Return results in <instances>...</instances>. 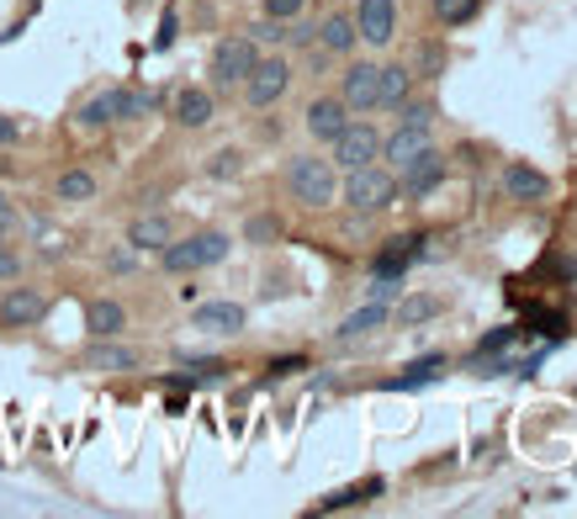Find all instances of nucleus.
Returning a JSON list of instances; mask_svg holds the SVG:
<instances>
[{"mask_svg": "<svg viewBox=\"0 0 577 519\" xmlns=\"http://www.w3.org/2000/svg\"><path fill=\"white\" fill-rule=\"evenodd\" d=\"M408 95H414V69H408V64H387V69H382V95H376V106H393L397 112Z\"/></svg>", "mask_w": 577, "mask_h": 519, "instance_id": "nucleus-16", "label": "nucleus"}, {"mask_svg": "<svg viewBox=\"0 0 577 519\" xmlns=\"http://www.w3.org/2000/svg\"><path fill=\"white\" fill-rule=\"evenodd\" d=\"M425 149H429V127H403V123H397V133L382 144V159H387L393 170H403L408 159H419Z\"/></svg>", "mask_w": 577, "mask_h": 519, "instance_id": "nucleus-14", "label": "nucleus"}, {"mask_svg": "<svg viewBox=\"0 0 577 519\" xmlns=\"http://www.w3.org/2000/svg\"><path fill=\"white\" fill-rule=\"evenodd\" d=\"M122 324H127L122 303H91V307H86V329H91L95 339H112Z\"/></svg>", "mask_w": 577, "mask_h": 519, "instance_id": "nucleus-22", "label": "nucleus"}, {"mask_svg": "<svg viewBox=\"0 0 577 519\" xmlns=\"http://www.w3.org/2000/svg\"><path fill=\"white\" fill-rule=\"evenodd\" d=\"M16 133H22V127L11 123V117H0V149H5V144H16Z\"/></svg>", "mask_w": 577, "mask_h": 519, "instance_id": "nucleus-36", "label": "nucleus"}, {"mask_svg": "<svg viewBox=\"0 0 577 519\" xmlns=\"http://www.w3.org/2000/svg\"><path fill=\"white\" fill-rule=\"evenodd\" d=\"M91 196H95L91 170H64L59 176V202H91Z\"/></svg>", "mask_w": 577, "mask_h": 519, "instance_id": "nucleus-24", "label": "nucleus"}, {"mask_svg": "<svg viewBox=\"0 0 577 519\" xmlns=\"http://www.w3.org/2000/svg\"><path fill=\"white\" fill-rule=\"evenodd\" d=\"M387 318H393V313H387V303H365L361 313H350V318L339 324L335 335H339V339H361V335H371V329H382Z\"/></svg>", "mask_w": 577, "mask_h": 519, "instance_id": "nucleus-20", "label": "nucleus"}, {"mask_svg": "<svg viewBox=\"0 0 577 519\" xmlns=\"http://www.w3.org/2000/svg\"><path fill=\"white\" fill-rule=\"evenodd\" d=\"M397 176H403V191H408L414 202H425L429 191H434V185L445 181V154L425 149V154H419V159H408V165H403Z\"/></svg>", "mask_w": 577, "mask_h": 519, "instance_id": "nucleus-9", "label": "nucleus"}, {"mask_svg": "<svg viewBox=\"0 0 577 519\" xmlns=\"http://www.w3.org/2000/svg\"><path fill=\"white\" fill-rule=\"evenodd\" d=\"M397 292H403V281H397V271H382L376 281H371V303H393Z\"/></svg>", "mask_w": 577, "mask_h": 519, "instance_id": "nucleus-29", "label": "nucleus"}, {"mask_svg": "<svg viewBox=\"0 0 577 519\" xmlns=\"http://www.w3.org/2000/svg\"><path fill=\"white\" fill-rule=\"evenodd\" d=\"M286 22H275V16H265V22H260V27H254V43H286Z\"/></svg>", "mask_w": 577, "mask_h": 519, "instance_id": "nucleus-32", "label": "nucleus"}, {"mask_svg": "<svg viewBox=\"0 0 577 519\" xmlns=\"http://www.w3.org/2000/svg\"><path fill=\"white\" fill-rule=\"evenodd\" d=\"M22 275V260H16V249L0 245V281H16Z\"/></svg>", "mask_w": 577, "mask_h": 519, "instance_id": "nucleus-35", "label": "nucleus"}, {"mask_svg": "<svg viewBox=\"0 0 577 519\" xmlns=\"http://www.w3.org/2000/svg\"><path fill=\"white\" fill-rule=\"evenodd\" d=\"M286 191L303 202V207H329L339 196V181H335V159H318V154H297L286 165Z\"/></svg>", "mask_w": 577, "mask_h": 519, "instance_id": "nucleus-1", "label": "nucleus"}, {"mask_svg": "<svg viewBox=\"0 0 577 519\" xmlns=\"http://www.w3.org/2000/svg\"><path fill=\"white\" fill-rule=\"evenodd\" d=\"M365 493H376V483H365V488H350V493H335V498H324V509H350V504H365Z\"/></svg>", "mask_w": 577, "mask_h": 519, "instance_id": "nucleus-31", "label": "nucleus"}, {"mask_svg": "<svg viewBox=\"0 0 577 519\" xmlns=\"http://www.w3.org/2000/svg\"><path fill=\"white\" fill-rule=\"evenodd\" d=\"M170 239H176V234H170V217H159V213L138 217V223L127 228V245H133V249H165Z\"/></svg>", "mask_w": 577, "mask_h": 519, "instance_id": "nucleus-17", "label": "nucleus"}, {"mask_svg": "<svg viewBox=\"0 0 577 519\" xmlns=\"http://www.w3.org/2000/svg\"><path fill=\"white\" fill-rule=\"evenodd\" d=\"M275 234H281L275 217H254V223H249V245H271Z\"/></svg>", "mask_w": 577, "mask_h": 519, "instance_id": "nucleus-33", "label": "nucleus"}, {"mask_svg": "<svg viewBox=\"0 0 577 519\" xmlns=\"http://www.w3.org/2000/svg\"><path fill=\"white\" fill-rule=\"evenodd\" d=\"M292 86V69L286 59H254V69L244 75V95H249V106H275L281 95Z\"/></svg>", "mask_w": 577, "mask_h": 519, "instance_id": "nucleus-5", "label": "nucleus"}, {"mask_svg": "<svg viewBox=\"0 0 577 519\" xmlns=\"http://www.w3.org/2000/svg\"><path fill=\"white\" fill-rule=\"evenodd\" d=\"M106 112H112V123L149 117V112H154V95H144V91H106Z\"/></svg>", "mask_w": 577, "mask_h": 519, "instance_id": "nucleus-18", "label": "nucleus"}, {"mask_svg": "<svg viewBox=\"0 0 577 519\" xmlns=\"http://www.w3.org/2000/svg\"><path fill=\"white\" fill-rule=\"evenodd\" d=\"M440 366H445V361H440V356H429V361H419V366H408V376H397L393 387H419V382H434Z\"/></svg>", "mask_w": 577, "mask_h": 519, "instance_id": "nucleus-27", "label": "nucleus"}, {"mask_svg": "<svg viewBox=\"0 0 577 519\" xmlns=\"http://www.w3.org/2000/svg\"><path fill=\"white\" fill-rule=\"evenodd\" d=\"M429 5H434V16H440L445 27H461V22H472V16H477V5H483V0H429Z\"/></svg>", "mask_w": 577, "mask_h": 519, "instance_id": "nucleus-25", "label": "nucleus"}, {"mask_svg": "<svg viewBox=\"0 0 577 519\" xmlns=\"http://www.w3.org/2000/svg\"><path fill=\"white\" fill-rule=\"evenodd\" d=\"M228 249H234V239H228V234H217V228H202V234H191V239H170V245L159 249V260H165V271L191 275V271H202V266H217V260H228Z\"/></svg>", "mask_w": 577, "mask_h": 519, "instance_id": "nucleus-2", "label": "nucleus"}, {"mask_svg": "<svg viewBox=\"0 0 577 519\" xmlns=\"http://www.w3.org/2000/svg\"><path fill=\"white\" fill-rule=\"evenodd\" d=\"M303 5H307V0H265V16H275V22H292Z\"/></svg>", "mask_w": 577, "mask_h": 519, "instance_id": "nucleus-34", "label": "nucleus"}, {"mask_svg": "<svg viewBox=\"0 0 577 519\" xmlns=\"http://www.w3.org/2000/svg\"><path fill=\"white\" fill-rule=\"evenodd\" d=\"M344 127H350V106H344L339 95H324V101L307 106V133H313L318 144H335Z\"/></svg>", "mask_w": 577, "mask_h": 519, "instance_id": "nucleus-10", "label": "nucleus"}, {"mask_svg": "<svg viewBox=\"0 0 577 519\" xmlns=\"http://www.w3.org/2000/svg\"><path fill=\"white\" fill-rule=\"evenodd\" d=\"M91 371H138V350H122V345H91Z\"/></svg>", "mask_w": 577, "mask_h": 519, "instance_id": "nucleus-23", "label": "nucleus"}, {"mask_svg": "<svg viewBox=\"0 0 577 519\" xmlns=\"http://www.w3.org/2000/svg\"><path fill=\"white\" fill-rule=\"evenodd\" d=\"M43 313H48V297H43V292H32V286H16V292H5V297H0V324H11V329L37 324Z\"/></svg>", "mask_w": 577, "mask_h": 519, "instance_id": "nucleus-12", "label": "nucleus"}, {"mask_svg": "<svg viewBox=\"0 0 577 519\" xmlns=\"http://www.w3.org/2000/svg\"><path fill=\"white\" fill-rule=\"evenodd\" d=\"M440 297H429V292H419V297H403V303H397V324H403V329H419V324H429V318H440Z\"/></svg>", "mask_w": 577, "mask_h": 519, "instance_id": "nucleus-21", "label": "nucleus"}, {"mask_svg": "<svg viewBox=\"0 0 577 519\" xmlns=\"http://www.w3.org/2000/svg\"><path fill=\"white\" fill-rule=\"evenodd\" d=\"M376 159H382V138H376V127L350 123L335 138V165L339 170H361V165H376Z\"/></svg>", "mask_w": 577, "mask_h": 519, "instance_id": "nucleus-6", "label": "nucleus"}, {"mask_svg": "<svg viewBox=\"0 0 577 519\" xmlns=\"http://www.w3.org/2000/svg\"><path fill=\"white\" fill-rule=\"evenodd\" d=\"M239 170H244V154L239 149L213 154V165H207V176H213V181H228V176H239Z\"/></svg>", "mask_w": 577, "mask_h": 519, "instance_id": "nucleus-28", "label": "nucleus"}, {"mask_svg": "<svg viewBox=\"0 0 577 519\" xmlns=\"http://www.w3.org/2000/svg\"><path fill=\"white\" fill-rule=\"evenodd\" d=\"M176 123L181 127H207L213 123V95L207 91H181L176 95Z\"/></svg>", "mask_w": 577, "mask_h": 519, "instance_id": "nucleus-19", "label": "nucleus"}, {"mask_svg": "<svg viewBox=\"0 0 577 519\" xmlns=\"http://www.w3.org/2000/svg\"><path fill=\"white\" fill-rule=\"evenodd\" d=\"M355 32H361L371 48H387V43L397 37V0H361Z\"/></svg>", "mask_w": 577, "mask_h": 519, "instance_id": "nucleus-7", "label": "nucleus"}, {"mask_svg": "<svg viewBox=\"0 0 577 519\" xmlns=\"http://www.w3.org/2000/svg\"><path fill=\"white\" fill-rule=\"evenodd\" d=\"M504 191H509V202H541V196L551 191V181L535 170V165H519L514 159V165L504 170Z\"/></svg>", "mask_w": 577, "mask_h": 519, "instance_id": "nucleus-13", "label": "nucleus"}, {"mask_svg": "<svg viewBox=\"0 0 577 519\" xmlns=\"http://www.w3.org/2000/svg\"><path fill=\"white\" fill-rule=\"evenodd\" d=\"M397 123L403 127H434V101H414V95H408V101L397 106Z\"/></svg>", "mask_w": 577, "mask_h": 519, "instance_id": "nucleus-26", "label": "nucleus"}, {"mask_svg": "<svg viewBox=\"0 0 577 519\" xmlns=\"http://www.w3.org/2000/svg\"><path fill=\"white\" fill-rule=\"evenodd\" d=\"M244 324H249V313L239 303H202L191 313V329H202V335H239Z\"/></svg>", "mask_w": 577, "mask_h": 519, "instance_id": "nucleus-11", "label": "nucleus"}, {"mask_svg": "<svg viewBox=\"0 0 577 519\" xmlns=\"http://www.w3.org/2000/svg\"><path fill=\"white\" fill-rule=\"evenodd\" d=\"M382 95V64H350L344 69V86H339V101L350 112H371Z\"/></svg>", "mask_w": 577, "mask_h": 519, "instance_id": "nucleus-8", "label": "nucleus"}, {"mask_svg": "<svg viewBox=\"0 0 577 519\" xmlns=\"http://www.w3.org/2000/svg\"><path fill=\"white\" fill-rule=\"evenodd\" d=\"M11 223H16V213H11V202L0 196V234H11Z\"/></svg>", "mask_w": 577, "mask_h": 519, "instance_id": "nucleus-37", "label": "nucleus"}, {"mask_svg": "<svg viewBox=\"0 0 577 519\" xmlns=\"http://www.w3.org/2000/svg\"><path fill=\"white\" fill-rule=\"evenodd\" d=\"M344 202H350L355 213H382V207L397 202V176L382 170V165H361V170H350V181H344Z\"/></svg>", "mask_w": 577, "mask_h": 519, "instance_id": "nucleus-3", "label": "nucleus"}, {"mask_svg": "<svg viewBox=\"0 0 577 519\" xmlns=\"http://www.w3.org/2000/svg\"><path fill=\"white\" fill-rule=\"evenodd\" d=\"M176 32H181V16H176V11H165V16H159V32H154V48H170V43H176Z\"/></svg>", "mask_w": 577, "mask_h": 519, "instance_id": "nucleus-30", "label": "nucleus"}, {"mask_svg": "<svg viewBox=\"0 0 577 519\" xmlns=\"http://www.w3.org/2000/svg\"><path fill=\"white\" fill-rule=\"evenodd\" d=\"M254 37H223L213 48V80L223 86V91H234V86H244V75L254 69Z\"/></svg>", "mask_w": 577, "mask_h": 519, "instance_id": "nucleus-4", "label": "nucleus"}, {"mask_svg": "<svg viewBox=\"0 0 577 519\" xmlns=\"http://www.w3.org/2000/svg\"><path fill=\"white\" fill-rule=\"evenodd\" d=\"M318 43L329 48V54H350L355 43H361V32H355V16H344V11H335L324 27H318Z\"/></svg>", "mask_w": 577, "mask_h": 519, "instance_id": "nucleus-15", "label": "nucleus"}]
</instances>
